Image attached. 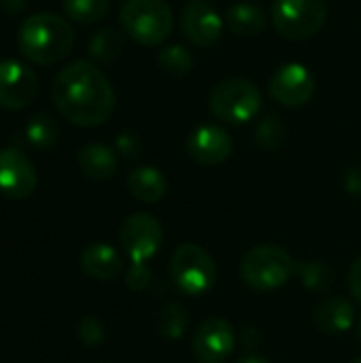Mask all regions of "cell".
Here are the masks:
<instances>
[{
  "label": "cell",
  "mask_w": 361,
  "mask_h": 363,
  "mask_svg": "<svg viewBox=\"0 0 361 363\" xmlns=\"http://www.w3.org/2000/svg\"><path fill=\"white\" fill-rule=\"evenodd\" d=\"M51 98L57 113L79 128H96L109 121L115 111V89L109 77L85 60H77L57 72Z\"/></svg>",
  "instance_id": "6da1fadb"
},
{
  "label": "cell",
  "mask_w": 361,
  "mask_h": 363,
  "mask_svg": "<svg viewBox=\"0 0 361 363\" xmlns=\"http://www.w3.org/2000/svg\"><path fill=\"white\" fill-rule=\"evenodd\" d=\"M17 47L28 62L51 66L70 55L74 47V30L55 13H34L19 26Z\"/></svg>",
  "instance_id": "7a4b0ae2"
},
{
  "label": "cell",
  "mask_w": 361,
  "mask_h": 363,
  "mask_svg": "<svg viewBox=\"0 0 361 363\" xmlns=\"http://www.w3.org/2000/svg\"><path fill=\"white\" fill-rule=\"evenodd\" d=\"M123 32L145 45H162L172 32V9L166 0H126L119 11Z\"/></svg>",
  "instance_id": "3957f363"
},
{
  "label": "cell",
  "mask_w": 361,
  "mask_h": 363,
  "mask_svg": "<svg viewBox=\"0 0 361 363\" xmlns=\"http://www.w3.org/2000/svg\"><path fill=\"white\" fill-rule=\"evenodd\" d=\"M296 272L291 255L277 245H260L245 253L240 262L243 281L255 291H274Z\"/></svg>",
  "instance_id": "277c9868"
},
{
  "label": "cell",
  "mask_w": 361,
  "mask_h": 363,
  "mask_svg": "<svg viewBox=\"0 0 361 363\" xmlns=\"http://www.w3.org/2000/svg\"><path fill=\"white\" fill-rule=\"evenodd\" d=\"M170 277L179 291L198 298L213 289L217 281V264L200 245H181L170 259Z\"/></svg>",
  "instance_id": "5b68a950"
},
{
  "label": "cell",
  "mask_w": 361,
  "mask_h": 363,
  "mask_svg": "<svg viewBox=\"0 0 361 363\" xmlns=\"http://www.w3.org/2000/svg\"><path fill=\"white\" fill-rule=\"evenodd\" d=\"M211 111L226 123H247L262 108V91L249 79H226L211 91Z\"/></svg>",
  "instance_id": "8992f818"
},
{
  "label": "cell",
  "mask_w": 361,
  "mask_h": 363,
  "mask_svg": "<svg viewBox=\"0 0 361 363\" xmlns=\"http://www.w3.org/2000/svg\"><path fill=\"white\" fill-rule=\"evenodd\" d=\"M328 19L326 0H274L272 21L277 32L289 40L315 36Z\"/></svg>",
  "instance_id": "52a82bcc"
},
{
  "label": "cell",
  "mask_w": 361,
  "mask_h": 363,
  "mask_svg": "<svg viewBox=\"0 0 361 363\" xmlns=\"http://www.w3.org/2000/svg\"><path fill=\"white\" fill-rule=\"evenodd\" d=\"M119 240L132 264H145L162 247V223L149 213H134L121 223Z\"/></svg>",
  "instance_id": "ba28073f"
},
{
  "label": "cell",
  "mask_w": 361,
  "mask_h": 363,
  "mask_svg": "<svg viewBox=\"0 0 361 363\" xmlns=\"http://www.w3.org/2000/svg\"><path fill=\"white\" fill-rule=\"evenodd\" d=\"M38 91V79L30 66L17 60L0 62V108L21 111L30 106Z\"/></svg>",
  "instance_id": "9c48e42d"
},
{
  "label": "cell",
  "mask_w": 361,
  "mask_h": 363,
  "mask_svg": "<svg viewBox=\"0 0 361 363\" xmlns=\"http://www.w3.org/2000/svg\"><path fill=\"white\" fill-rule=\"evenodd\" d=\"M236 347V334L230 321L213 317L200 323L194 334L191 351L200 363H223Z\"/></svg>",
  "instance_id": "30bf717a"
},
{
  "label": "cell",
  "mask_w": 361,
  "mask_h": 363,
  "mask_svg": "<svg viewBox=\"0 0 361 363\" xmlns=\"http://www.w3.org/2000/svg\"><path fill=\"white\" fill-rule=\"evenodd\" d=\"M313 91L315 77L300 62L279 66L270 79V94L283 106H302L313 98Z\"/></svg>",
  "instance_id": "8fae6325"
},
{
  "label": "cell",
  "mask_w": 361,
  "mask_h": 363,
  "mask_svg": "<svg viewBox=\"0 0 361 363\" xmlns=\"http://www.w3.org/2000/svg\"><path fill=\"white\" fill-rule=\"evenodd\" d=\"M38 185L32 162L19 149H0V194L11 200H23Z\"/></svg>",
  "instance_id": "7c38bea8"
},
{
  "label": "cell",
  "mask_w": 361,
  "mask_h": 363,
  "mask_svg": "<svg viewBox=\"0 0 361 363\" xmlns=\"http://www.w3.org/2000/svg\"><path fill=\"white\" fill-rule=\"evenodd\" d=\"M181 30L196 47H211L221 38L223 19L206 0H189L181 15Z\"/></svg>",
  "instance_id": "4fadbf2b"
},
{
  "label": "cell",
  "mask_w": 361,
  "mask_h": 363,
  "mask_svg": "<svg viewBox=\"0 0 361 363\" xmlns=\"http://www.w3.org/2000/svg\"><path fill=\"white\" fill-rule=\"evenodd\" d=\"M187 153L191 160L204 166H217L223 164L232 153V136L213 123L198 125L187 136Z\"/></svg>",
  "instance_id": "5bb4252c"
},
{
  "label": "cell",
  "mask_w": 361,
  "mask_h": 363,
  "mask_svg": "<svg viewBox=\"0 0 361 363\" xmlns=\"http://www.w3.org/2000/svg\"><path fill=\"white\" fill-rule=\"evenodd\" d=\"M81 268L87 277H91L96 281H113L119 277L123 264H121V255L115 247H111L106 242H94L83 251Z\"/></svg>",
  "instance_id": "9a60e30c"
},
{
  "label": "cell",
  "mask_w": 361,
  "mask_h": 363,
  "mask_svg": "<svg viewBox=\"0 0 361 363\" xmlns=\"http://www.w3.org/2000/svg\"><path fill=\"white\" fill-rule=\"evenodd\" d=\"M315 323L326 334H345L355 325V308L345 298H326L315 308Z\"/></svg>",
  "instance_id": "2e32d148"
},
{
  "label": "cell",
  "mask_w": 361,
  "mask_h": 363,
  "mask_svg": "<svg viewBox=\"0 0 361 363\" xmlns=\"http://www.w3.org/2000/svg\"><path fill=\"white\" fill-rule=\"evenodd\" d=\"M77 164L81 172L94 181H106L117 172V155L113 153L111 147L102 143L85 145L77 155Z\"/></svg>",
  "instance_id": "e0dca14e"
},
{
  "label": "cell",
  "mask_w": 361,
  "mask_h": 363,
  "mask_svg": "<svg viewBox=\"0 0 361 363\" xmlns=\"http://www.w3.org/2000/svg\"><path fill=\"white\" fill-rule=\"evenodd\" d=\"M128 191L138 202L155 204V202H160L166 196L168 181H166V177L157 168H153V166H140V168H134L128 174Z\"/></svg>",
  "instance_id": "ac0fdd59"
},
{
  "label": "cell",
  "mask_w": 361,
  "mask_h": 363,
  "mask_svg": "<svg viewBox=\"0 0 361 363\" xmlns=\"http://www.w3.org/2000/svg\"><path fill=\"white\" fill-rule=\"evenodd\" d=\"M266 21H268L266 11L251 2H238L230 6L226 13V26L238 36H255L264 32Z\"/></svg>",
  "instance_id": "d6986e66"
},
{
  "label": "cell",
  "mask_w": 361,
  "mask_h": 363,
  "mask_svg": "<svg viewBox=\"0 0 361 363\" xmlns=\"http://www.w3.org/2000/svg\"><path fill=\"white\" fill-rule=\"evenodd\" d=\"M87 51L98 64H113L123 53V36L115 28H102L89 38Z\"/></svg>",
  "instance_id": "ffe728a7"
},
{
  "label": "cell",
  "mask_w": 361,
  "mask_h": 363,
  "mask_svg": "<svg viewBox=\"0 0 361 363\" xmlns=\"http://www.w3.org/2000/svg\"><path fill=\"white\" fill-rule=\"evenodd\" d=\"M57 136H60L57 123L47 113H36L26 123V140L34 149H51L57 143Z\"/></svg>",
  "instance_id": "44dd1931"
},
{
  "label": "cell",
  "mask_w": 361,
  "mask_h": 363,
  "mask_svg": "<svg viewBox=\"0 0 361 363\" xmlns=\"http://www.w3.org/2000/svg\"><path fill=\"white\" fill-rule=\"evenodd\" d=\"M111 0H64V13L68 19L81 23V26H91L102 21L109 15Z\"/></svg>",
  "instance_id": "7402d4cb"
},
{
  "label": "cell",
  "mask_w": 361,
  "mask_h": 363,
  "mask_svg": "<svg viewBox=\"0 0 361 363\" xmlns=\"http://www.w3.org/2000/svg\"><path fill=\"white\" fill-rule=\"evenodd\" d=\"M155 328L157 334H162L164 338H181L185 334L187 328V313L181 304H166L160 308L157 317H155Z\"/></svg>",
  "instance_id": "603a6c76"
},
{
  "label": "cell",
  "mask_w": 361,
  "mask_h": 363,
  "mask_svg": "<svg viewBox=\"0 0 361 363\" xmlns=\"http://www.w3.org/2000/svg\"><path fill=\"white\" fill-rule=\"evenodd\" d=\"M296 274H298L300 283L311 291H326L334 283V270L323 262L296 264Z\"/></svg>",
  "instance_id": "cb8c5ba5"
},
{
  "label": "cell",
  "mask_w": 361,
  "mask_h": 363,
  "mask_svg": "<svg viewBox=\"0 0 361 363\" xmlns=\"http://www.w3.org/2000/svg\"><path fill=\"white\" fill-rule=\"evenodd\" d=\"M157 64L172 77H185L194 66V57L183 45H166L157 53Z\"/></svg>",
  "instance_id": "d4e9b609"
},
{
  "label": "cell",
  "mask_w": 361,
  "mask_h": 363,
  "mask_svg": "<svg viewBox=\"0 0 361 363\" xmlns=\"http://www.w3.org/2000/svg\"><path fill=\"white\" fill-rule=\"evenodd\" d=\"M255 140L264 149H279L281 143L285 140V125L281 123V119L277 115H268L257 123Z\"/></svg>",
  "instance_id": "484cf974"
},
{
  "label": "cell",
  "mask_w": 361,
  "mask_h": 363,
  "mask_svg": "<svg viewBox=\"0 0 361 363\" xmlns=\"http://www.w3.org/2000/svg\"><path fill=\"white\" fill-rule=\"evenodd\" d=\"M79 338H81V342L87 345V347L100 345L102 338H104V328H102V323H100L96 317H85V319L79 323Z\"/></svg>",
  "instance_id": "4316f807"
},
{
  "label": "cell",
  "mask_w": 361,
  "mask_h": 363,
  "mask_svg": "<svg viewBox=\"0 0 361 363\" xmlns=\"http://www.w3.org/2000/svg\"><path fill=\"white\" fill-rule=\"evenodd\" d=\"M126 283H128V287L140 291L151 283V270L145 264H132V268L128 270Z\"/></svg>",
  "instance_id": "83f0119b"
},
{
  "label": "cell",
  "mask_w": 361,
  "mask_h": 363,
  "mask_svg": "<svg viewBox=\"0 0 361 363\" xmlns=\"http://www.w3.org/2000/svg\"><path fill=\"white\" fill-rule=\"evenodd\" d=\"M117 151L126 157H136L140 153V140L134 134L126 132V134L117 136Z\"/></svg>",
  "instance_id": "f1b7e54d"
},
{
  "label": "cell",
  "mask_w": 361,
  "mask_h": 363,
  "mask_svg": "<svg viewBox=\"0 0 361 363\" xmlns=\"http://www.w3.org/2000/svg\"><path fill=\"white\" fill-rule=\"evenodd\" d=\"M349 289L353 294V298L361 304V257H357L349 270Z\"/></svg>",
  "instance_id": "f546056e"
},
{
  "label": "cell",
  "mask_w": 361,
  "mask_h": 363,
  "mask_svg": "<svg viewBox=\"0 0 361 363\" xmlns=\"http://www.w3.org/2000/svg\"><path fill=\"white\" fill-rule=\"evenodd\" d=\"M345 187L349 189V194L361 196V166H355L347 172L345 177Z\"/></svg>",
  "instance_id": "4dcf8cb0"
},
{
  "label": "cell",
  "mask_w": 361,
  "mask_h": 363,
  "mask_svg": "<svg viewBox=\"0 0 361 363\" xmlns=\"http://www.w3.org/2000/svg\"><path fill=\"white\" fill-rule=\"evenodd\" d=\"M28 9V0H0V13L15 17L21 15Z\"/></svg>",
  "instance_id": "1f68e13d"
},
{
  "label": "cell",
  "mask_w": 361,
  "mask_h": 363,
  "mask_svg": "<svg viewBox=\"0 0 361 363\" xmlns=\"http://www.w3.org/2000/svg\"><path fill=\"white\" fill-rule=\"evenodd\" d=\"M236 363H268V359L257 357V355H249V357H243L240 362H236Z\"/></svg>",
  "instance_id": "d6a6232c"
},
{
  "label": "cell",
  "mask_w": 361,
  "mask_h": 363,
  "mask_svg": "<svg viewBox=\"0 0 361 363\" xmlns=\"http://www.w3.org/2000/svg\"><path fill=\"white\" fill-rule=\"evenodd\" d=\"M353 363H361V357H357V359H355V362Z\"/></svg>",
  "instance_id": "836d02e7"
},
{
  "label": "cell",
  "mask_w": 361,
  "mask_h": 363,
  "mask_svg": "<svg viewBox=\"0 0 361 363\" xmlns=\"http://www.w3.org/2000/svg\"><path fill=\"white\" fill-rule=\"evenodd\" d=\"M360 336H361V317H360Z\"/></svg>",
  "instance_id": "e575fe53"
}]
</instances>
